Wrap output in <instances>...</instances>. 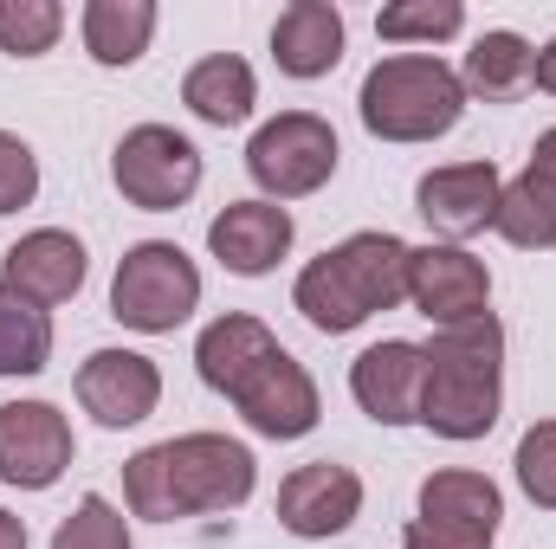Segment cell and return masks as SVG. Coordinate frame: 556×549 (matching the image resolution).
Segmentation results:
<instances>
[{
	"label": "cell",
	"mask_w": 556,
	"mask_h": 549,
	"mask_svg": "<svg viewBox=\"0 0 556 549\" xmlns=\"http://www.w3.org/2000/svg\"><path fill=\"white\" fill-rule=\"evenodd\" d=\"M0 549H26V524L13 511H0Z\"/></svg>",
	"instance_id": "32"
},
{
	"label": "cell",
	"mask_w": 556,
	"mask_h": 549,
	"mask_svg": "<svg viewBox=\"0 0 556 549\" xmlns=\"http://www.w3.org/2000/svg\"><path fill=\"white\" fill-rule=\"evenodd\" d=\"M466 26V7L459 0H395V7H382L376 13V33L389 39V46H440V39H453Z\"/></svg>",
	"instance_id": "25"
},
{
	"label": "cell",
	"mask_w": 556,
	"mask_h": 549,
	"mask_svg": "<svg viewBox=\"0 0 556 549\" xmlns=\"http://www.w3.org/2000/svg\"><path fill=\"white\" fill-rule=\"evenodd\" d=\"M420 375H427L420 343L389 336L350 362V395L376 426H408V420H420Z\"/></svg>",
	"instance_id": "16"
},
{
	"label": "cell",
	"mask_w": 556,
	"mask_h": 549,
	"mask_svg": "<svg viewBox=\"0 0 556 549\" xmlns=\"http://www.w3.org/2000/svg\"><path fill=\"white\" fill-rule=\"evenodd\" d=\"M207 253L240 278H266L291 253V214L278 201H227L207 227Z\"/></svg>",
	"instance_id": "17"
},
{
	"label": "cell",
	"mask_w": 556,
	"mask_h": 549,
	"mask_svg": "<svg viewBox=\"0 0 556 549\" xmlns=\"http://www.w3.org/2000/svg\"><path fill=\"white\" fill-rule=\"evenodd\" d=\"M52 362V323L46 310L0 291V375H39Z\"/></svg>",
	"instance_id": "24"
},
{
	"label": "cell",
	"mask_w": 556,
	"mask_h": 549,
	"mask_svg": "<svg viewBox=\"0 0 556 549\" xmlns=\"http://www.w3.org/2000/svg\"><path fill=\"white\" fill-rule=\"evenodd\" d=\"M78 26H85V52L98 65H137L155 39V7L149 0H91Z\"/></svg>",
	"instance_id": "22"
},
{
	"label": "cell",
	"mask_w": 556,
	"mask_h": 549,
	"mask_svg": "<svg viewBox=\"0 0 556 549\" xmlns=\"http://www.w3.org/2000/svg\"><path fill=\"white\" fill-rule=\"evenodd\" d=\"M33 194H39V162H33V149L13 137V130H0V214H20Z\"/></svg>",
	"instance_id": "29"
},
{
	"label": "cell",
	"mask_w": 556,
	"mask_h": 549,
	"mask_svg": "<svg viewBox=\"0 0 556 549\" xmlns=\"http://www.w3.org/2000/svg\"><path fill=\"white\" fill-rule=\"evenodd\" d=\"M505 498L485 472L446 465L420 485V518L402 531V549H492Z\"/></svg>",
	"instance_id": "6"
},
{
	"label": "cell",
	"mask_w": 556,
	"mask_h": 549,
	"mask_svg": "<svg viewBox=\"0 0 556 549\" xmlns=\"http://www.w3.org/2000/svg\"><path fill=\"white\" fill-rule=\"evenodd\" d=\"M111 181L142 214H175L201 188V149L168 124H137L111 155Z\"/></svg>",
	"instance_id": "8"
},
{
	"label": "cell",
	"mask_w": 556,
	"mask_h": 549,
	"mask_svg": "<svg viewBox=\"0 0 556 549\" xmlns=\"http://www.w3.org/2000/svg\"><path fill=\"white\" fill-rule=\"evenodd\" d=\"M240 420L253 426V433H266V439H304L311 426H317V382H311V369L291 356V349H273L233 395H227Z\"/></svg>",
	"instance_id": "10"
},
{
	"label": "cell",
	"mask_w": 556,
	"mask_h": 549,
	"mask_svg": "<svg viewBox=\"0 0 556 549\" xmlns=\"http://www.w3.org/2000/svg\"><path fill=\"white\" fill-rule=\"evenodd\" d=\"M337 130L311 111H285L273 124H260L247 142V175L266 188V201H304L337 175Z\"/></svg>",
	"instance_id": "7"
},
{
	"label": "cell",
	"mask_w": 556,
	"mask_h": 549,
	"mask_svg": "<svg viewBox=\"0 0 556 549\" xmlns=\"http://www.w3.org/2000/svg\"><path fill=\"white\" fill-rule=\"evenodd\" d=\"M181 104H188L201 124H214V130L247 124V117H253V104H260L253 65H247L240 52H214V59H201V65L181 78Z\"/></svg>",
	"instance_id": "20"
},
{
	"label": "cell",
	"mask_w": 556,
	"mask_h": 549,
	"mask_svg": "<svg viewBox=\"0 0 556 549\" xmlns=\"http://www.w3.org/2000/svg\"><path fill=\"white\" fill-rule=\"evenodd\" d=\"M253 452L227 433H181L162 446H142L124 465V498L149 524H175V518H214V511H240L253 498Z\"/></svg>",
	"instance_id": "1"
},
{
	"label": "cell",
	"mask_w": 556,
	"mask_h": 549,
	"mask_svg": "<svg viewBox=\"0 0 556 549\" xmlns=\"http://www.w3.org/2000/svg\"><path fill=\"white\" fill-rule=\"evenodd\" d=\"M273 59L285 78H324L343 59V13L330 0H291L273 26Z\"/></svg>",
	"instance_id": "18"
},
{
	"label": "cell",
	"mask_w": 556,
	"mask_h": 549,
	"mask_svg": "<svg viewBox=\"0 0 556 549\" xmlns=\"http://www.w3.org/2000/svg\"><path fill=\"white\" fill-rule=\"evenodd\" d=\"M273 349H278V336L260 323V317L227 310V317H214V323L201 330V343H194V369H201V382H207L214 395H233V388H240Z\"/></svg>",
	"instance_id": "19"
},
{
	"label": "cell",
	"mask_w": 556,
	"mask_h": 549,
	"mask_svg": "<svg viewBox=\"0 0 556 549\" xmlns=\"http://www.w3.org/2000/svg\"><path fill=\"white\" fill-rule=\"evenodd\" d=\"M356 511H363V478L337 459H311L278 485V524L304 544H324V537L350 531Z\"/></svg>",
	"instance_id": "12"
},
{
	"label": "cell",
	"mask_w": 556,
	"mask_h": 549,
	"mask_svg": "<svg viewBox=\"0 0 556 549\" xmlns=\"http://www.w3.org/2000/svg\"><path fill=\"white\" fill-rule=\"evenodd\" d=\"M408 259H415V246L395 233H350L343 246H330L324 259H311L298 272L291 304L304 310L311 330L350 336L356 323H369L376 310H395L408 297Z\"/></svg>",
	"instance_id": "3"
},
{
	"label": "cell",
	"mask_w": 556,
	"mask_h": 549,
	"mask_svg": "<svg viewBox=\"0 0 556 549\" xmlns=\"http://www.w3.org/2000/svg\"><path fill=\"white\" fill-rule=\"evenodd\" d=\"M498 194H505V181L492 162H446V168L420 175L415 207L440 240H472L498 220Z\"/></svg>",
	"instance_id": "13"
},
{
	"label": "cell",
	"mask_w": 556,
	"mask_h": 549,
	"mask_svg": "<svg viewBox=\"0 0 556 549\" xmlns=\"http://www.w3.org/2000/svg\"><path fill=\"white\" fill-rule=\"evenodd\" d=\"M52 549H130V524L111 498H78V511L52 531Z\"/></svg>",
	"instance_id": "27"
},
{
	"label": "cell",
	"mask_w": 556,
	"mask_h": 549,
	"mask_svg": "<svg viewBox=\"0 0 556 549\" xmlns=\"http://www.w3.org/2000/svg\"><path fill=\"white\" fill-rule=\"evenodd\" d=\"M531 39L525 33H479L472 39V52H466V65H459V85L472 91V98H485V104H505V98H518L525 85H531Z\"/></svg>",
	"instance_id": "21"
},
{
	"label": "cell",
	"mask_w": 556,
	"mask_h": 549,
	"mask_svg": "<svg viewBox=\"0 0 556 549\" xmlns=\"http://www.w3.org/2000/svg\"><path fill=\"white\" fill-rule=\"evenodd\" d=\"M363 130L382 142H433L446 137L466 111V85L453 65L427 59V52H395L363 78Z\"/></svg>",
	"instance_id": "4"
},
{
	"label": "cell",
	"mask_w": 556,
	"mask_h": 549,
	"mask_svg": "<svg viewBox=\"0 0 556 549\" xmlns=\"http://www.w3.org/2000/svg\"><path fill=\"white\" fill-rule=\"evenodd\" d=\"M531 168H538L544 181H556V130H544V137H538V149H531Z\"/></svg>",
	"instance_id": "31"
},
{
	"label": "cell",
	"mask_w": 556,
	"mask_h": 549,
	"mask_svg": "<svg viewBox=\"0 0 556 549\" xmlns=\"http://www.w3.org/2000/svg\"><path fill=\"white\" fill-rule=\"evenodd\" d=\"M492 227H498L511 246H525V253H551L556 246V181H544L538 168H525L518 181H505Z\"/></svg>",
	"instance_id": "23"
},
{
	"label": "cell",
	"mask_w": 556,
	"mask_h": 549,
	"mask_svg": "<svg viewBox=\"0 0 556 549\" xmlns=\"http://www.w3.org/2000/svg\"><path fill=\"white\" fill-rule=\"evenodd\" d=\"M201 304V272L181 246L168 240H142L117 259V278H111V317L124 330H142V336H162L175 323H188Z\"/></svg>",
	"instance_id": "5"
},
{
	"label": "cell",
	"mask_w": 556,
	"mask_h": 549,
	"mask_svg": "<svg viewBox=\"0 0 556 549\" xmlns=\"http://www.w3.org/2000/svg\"><path fill=\"white\" fill-rule=\"evenodd\" d=\"M531 85L556 98V39H551V46H538V59H531Z\"/></svg>",
	"instance_id": "30"
},
{
	"label": "cell",
	"mask_w": 556,
	"mask_h": 549,
	"mask_svg": "<svg viewBox=\"0 0 556 549\" xmlns=\"http://www.w3.org/2000/svg\"><path fill=\"white\" fill-rule=\"evenodd\" d=\"M78 401L98 413V426H137L162 401V369L137 349H98L78 369Z\"/></svg>",
	"instance_id": "15"
},
{
	"label": "cell",
	"mask_w": 556,
	"mask_h": 549,
	"mask_svg": "<svg viewBox=\"0 0 556 549\" xmlns=\"http://www.w3.org/2000/svg\"><path fill=\"white\" fill-rule=\"evenodd\" d=\"M518 485L538 511H556V420H538L525 439H518Z\"/></svg>",
	"instance_id": "28"
},
{
	"label": "cell",
	"mask_w": 556,
	"mask_h": 549,
	"mask_svg": "<svg viewBox=\"0 0 556 549\" xmlns=\"http://www.w3.org/2000/svg\"><path fill=\"white\" fill-rule=\"evenodd\" d=\"M72 465V420L52 401H7L0 408V485L46 491Z\"/></svg>",
	"instance_id": "9"
},
{
	"label": "cell",
	"mask_w": 556,
	"mask_h": 549,
	"mask_svg": "<svg viewBox=\"0 0 556 549\" xmlns=\"http://www.w3.org/2000/svg\"><path fill=\"white\" fill-rule=\"evenodd\" d=\"M59 33H65V7L59 0H0V52L39 59V52H52Z\"/></svg>",
	"instance_id": "26"
},
{
	"label": "cell",
	"mask_w": 556,
	"mask_h": 549,
	"mask_svg": "<svg viewBox=\"0 0 556 549\" xmlns=\"http://www.w3.org/2000/svg\"><path fill=\"white\" fill-rule=\"evenodd\" d=\"M78 284H85V246L59 227H39V233L13 240L7 259H0V291L33 304V310L78 297Z\"/></svg>",
	"instance_id": "14"
},
{
	"label": "cell",
	"mask_w": 556,
	"mask_h": 549,
	"mask_svg": "<svg viewBox=\"0 0 556 549\" xmlns=\"http://www.w3.org/2000/svg\"><path fill=\"white\" fill-rule=\"evenodd\" d=\"M420 426H433L440 439H485L498 426L505 401V323L485 310L472 323H446L433 330V343H420Z\"/></svg>",
	"instance_id": "2"
},
{
	"label": "cell",
	"mask_w": 556,
	"mask_h": 549,
	"mask_svg": "<svg viewBox=\"0 0 556 549\" xmlns=\"http://www.w3.org/2000/svg\"><path fill=\"white\" fill-rule=\"evenodd\" d=\"M408 304L433 330L472 323L492 304V272L466 246H415V259H408Z\"/></svg>",
	"instance_id": "11"
}]
</instances>
